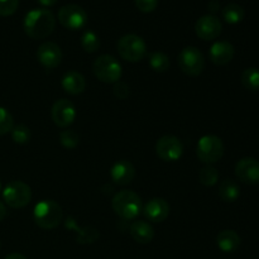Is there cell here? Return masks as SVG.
Returning <instances> with one entry per match:
<instances>
[{"label":"cell","instance_id":"9c48e42d","mask_svg":"<svg viewBox=\"0 0 259 259\" xmlns=\"http://www.w3.org/2000/svg\"><path fill=\"white\" fill-rule=\"evenodd\" d=\"M58 22L62 24V27L67 28V29H81L88 23V13L80 5H63L58 12Z\"/></svg>","mask_w":259,"mask_h":259},{"label":"cell","instance_id":"7402d4cb","mask_svg":"<svg viewBox=\"0 0 259 259\" xmlns=\"http://www.w3.org/2000/svg\"><path fill=\"white\" fill-rule=\"evenodd\" d=\"M223 19L228 23V24H238L242 22L245 17V12L243 7H240L237 3H230L227 4L222 10Z\"/></svg>","mask_w":259,"mask_h":259},{"label":"cell","instance_id":"cb8c5ba5","mask_svg":"<svg viewBox=\"0 0 259 259\" xmlns=\"http://www.w3.org/2000/svg\"><path fill=\"white\" fill-rule=\"evenodd\" d=\"M242 83L247 90L259 91V68H245L242 73Z\"/></svg>","mask_w":259,"mask_h":259},{"label":"cell","instance_id":"5bb4252c","mask_svg":"<svg viewBox=\"0 0 259 259\" xmlns=\"http://www.w3.org/2000/svg\"><path fill=\"white\" fill-rule=\"evenodd\" d=\"M37 58L40 65L47 70L56 68L62 61V52L58 45L53 42H45L38 47Z\"/></svg>","mask_w":259,"mask_h":259},{"label":"cell","instance_id":"ac0fdd59","mask_svg":"<svg viewBox=\"0 0 259 259\" xmlns=\"http://www.w3.org/2000/svg\"><path fill=\"white\" fill-rule=\"evenodd\" d=\"M129 233H131L132 238L139 244H148L153 240L154 237L153 227L143 220H137V222L132 223Z\"/></svg>","mask_w":259,"mask_h":259},{"label":"cell","instance_id":"8d00e7d4","mask_svg":"<svg viewBox=\"0 0 259 259\" xmlns=\"http://www.w3.org/2000/svg\"><path fill=\"white\" fill-rule=\"evenodd\" d=\"M0 189H2V185H0Z\"/></svg>","mask_w":259,"mask_h":259},{"label":"cell","instance_id":"4316f807","mask_svg":"<svg viewBox=\"0 0 259 259\" xmlns=\"http://www.w3.org/2000/svg\"><path fill=\"white\" fill-rule=\"evenodd\" d=\"M199 180L204 186H214L219 180V172L215 167L206 166L200 171Z\"/></svg>","mask_w":259,"mask_h":259},{"label":"cell","instance_id":"f1b7e54d","mask_svg":"<svg viewBox=\"0 0 259 259\" xmlns=\"http://www.w3.org/2000/svg\"><path fill=\"white\" fill-rule=\"evenodd\" d=\"M60 142L65 148H76L80 143V136L75 131H63L60 133Z\"/></svg>","mask_w":259,"mask_h":259},{"label":"cell","instance_id":"8992f818","mask_svg":"<svg viewBox=\"0 0 259 259\" xmlns=\"http://www.w3.org/2000/svg\"><path fill=\"white\" fill-rule=\"evenodd\" d=\"M118 52L123 60L128 62H138L147 53L146 42L137 34H126L119 39Z\"/></svg>","mask_w":259,"mask_h":259},{"label":"cell","instance_id":"e575fe53","mask_svg":"<svg viewBox=\"0 0 259 259\" xmlns=\"http://www.w3.org/2000/svg\"><path fill=\"white\" fill-rule=\"evenodd\" d=\"M4 259H27V258H25L23 254H20V253H10V254H8Z\"/></svg>","mask_w":259,"mask_h":259},{"label":"cell","instance_id":"d590c367","mask_svg":"<svg viewBox=\"0 0 259 259\" xmlns=\"http://www.w3.org/2000/svg\"><path fill=\"white\" fill-rule=\"evenodd\" d=\"M38 2H39L43 7H52V5H55L58 0H38Z\"/></svg>","mask_w":259,"mask_h":259},{"label":"cell","instance_id":"d6986e66","mask_svg":"<svg viewBox=\"0 0 259 259\" xmlns=\"http://www.w3.org/2000/svg\"><path fill=\"white\" fill-rule=\"evenodd\" d=\"M240 240L239 234L232 229H225L218 234L217 237V244L220 250L224 253H233L240 247Z\"/></svg>","mask_w":259,"mask_h":259},{"label":"cell","instance_id":"4dcf8cb0","mask_svg":"<svg viewBox=\"0 0 259 259\" xmlns=\"http://www.w3.org/2000/svg\"><path fill=\"white\" fill-rule=\"evenodd\" d=\"M19 0H0V15L9 17L13 15L18 9Z\"/></svg>","mask_w":259,"mask_h":259},{"label":"cell","instance_id":"1f68e13d","mask_svg":"<svg viewBox=\"0 0 259 259\" xmlns=\"http://www.w3.org/2000/svg\"><path fill=\"white\" fill-rule=\"evenodd\" d=\"M134 2H136V7L142 13H151L158 7V0H134Z\"/></svg>","mask_w":259,"mask_h":259},{"label":"cell","instance_id":"484cf974","mask_svg":"<svg viewBox=\"0 0 259 259\" xmlns=\"http://www.w3.org/2000/svg\"><path fill=\"white\" fill-rule=\"evenodd\" d=\"M81 46L83 50L89 53L96 52L100 47V40L99 37L93 32V30H86L81 37Z\"/></svg>","mask_w":259,"mask_h":259},{"label":"cell","instance_id":"5b68a950","mask_svg":"<svg viewBox=\"0 0 259 259\" xmlns=\"http://www.w3.org/2000/svg\"><path fill=\"white\" fill-rule=\"evenodd\" d=\"M179 66L185 75L196 77L201 75L205 68L204 55L196 47H185L179 55Z\"/></svg>","mask_w":259,"mask_h":259},{"label":"cell","instance_id":"e0dca14e","mask_svg":"<svg viewBox=\"0 0 259 259\" xmlns=\"http://www.w3.org/2000/svg\"><path fill=\"white\" fill-rule=\"evenodd\" d=\"M111 180L115 182L116 185H120V186H125L129 185L134 180L136 176V169L134 166L129 161H118L113 167H111L110 171Z\"/></svg>","mask_w":259,"mask_h":259},{"label":"cell","instance_id":"7a4b0ae2","mask_svg":"<svg viewBox=\"0 0 259 259\" xmlns=\"http://www.w3.org/2000/svg\"><path fill=\"white\" fill-rule=\"evenodd\" d=\"M35 224L42 229H55L61 224L63 218L62 209L53 200H43L34 206L33 211Z\"/></svg>","mask_w":259,"mask_h":259},{"label":"cell","instance_id":"f546056e","mask_svg":"<svg viewBox=\"0 0 259 259\" xmlns=\"http://www.w3.org/2000/svg\"><path fill=\"white\" fill-rule=\"evenodd\" d=\"M13 126H14V120H13L12 114L5 108L0 106V136L12 132Z\"/></svg>","mask_w":259,"mask_h":259},{"label":"cell","instance_id":"44dd1931","mask_svg":"<svg viewBox=\"0 0 259 259\" xmlns=\"http://www.w3.org/2000/svg\"><path fill=\"white\" fill-rule=\"evenodd\" d=\"M66 228H68L71 230H75L77 233V238L76 239H77V243H80V244H91V243L96 242V239L100 237L96 228L85 227L83 229H81V228L77 227V224H76V222L72 218H67V220H66Z\"/></svg>","mask_w":259,"mask_h":259},{"label":"cell","instance_id":"603a6c76","mask_svg":"<svg viewBox=\"0 0 259 259\" xmlns=\"http://www.w3.org/2000/svg\"><path fill=\"white\" fill-rule=\"evenodd\" d=\"M240 195V189L238 184L233 180H224L219 186V196L225 202L237 201Z\"/></svg>","mask_w":259,"mask_h":259},{"label":"cell","instance_id":"4fadbf2b","mask_svg":"<svg viewBox=\"0 0 259 259\" xmlns=\"http://www.w3.org/2000/svg\"><path fill=\"white\" fill-rule=\"evenodd\" d=\"M235 175L247 185H259V161L252 157H245L238 161Z\"/></svg>","mask_w":259,"mask_h":259},{"label":"cell","instance_id":"9a60e30c","mask_svg":"<svg viewBox=\"0 0 259 259\" xmlns=\"http://www.w3.org/2000/svg\"><path fill=\"white\" fill-rule=\"evenodd\" d=\"M144 217L152 223H162L168 218L169 205L164 199H152L144 206Z\"/></svg>","mask_w":259,"mask_h":259},{"label":"cell","instance_id":"3957f363","mask_svg":"<svg viewBox=\"0 0 259 259\" xmlns=\"http://www.w3.org/2000/svg\"><path fill=\"white\" fill-rule=\"evenodd\" d=\"M111 206L116 215L124 220L136 219L142 210V200L134 191L123 190L113 197Z\"/></svg>","mask_w":259,"mask_h":259},{"label":"cell","instance_id":"52a82bcc","mask_svg":"<svg viewBox=\"0 0 259 259\" xmlns=\"http://www.w3.org/2000/svg\"><path fill=\"white\" fill-rule=\"evenodd\" d=\"M196 154L204 163H215L224 156V143L217 136H204L197 143Z\"/></svg>","mask_w":259,"mask_h":259},{"label":"cell","instance_id":"8fae6325","mask_svg":"<svg viewBox=\"0 0 259 259\" xmlns=\"http://www.w3.org/2000/svg\"><path fill=\"white\" fill-rule=\"evenodd\" d=\"M53 123L60 128H67L76 118L75 105L67 99H60L56 101L51 110Z\"/></svg>","mask_w":259,"mask_h":259},{"label":"cell","instance_id":"836d02e7","mask_svg":"<svg viewBox=\"0 0 259 259\" xmlns=\"http://www.w3.org/2000/svg\"><path fill=\"white\" fill-rule=\"evenodd\" d=\"M5 217H7V207L0 201V222H3L5 219Z\"/></svg>","mask_w":259,"mask_h":259},{"label":"cell","instance_id":"d6a6232c","mask_svg":"<svg viewBox=\"0 0 259 259\" xmlns=\"http://www.w3.org/2000/svg\"><path fill=\"white\" fill-rule=\"evenodd\" d=\"M129 94H131V89H129L128 83L123 82V81L115 82V85H114V95H115L116 98L124 100V99L128 98Z\"/></svg>","mask_w":259,"mask_h":259},{"label":"cell","instance_id":"6da1fadb","mask_svg":"<svg viewBox=\"0 0 259 259\" xmlns=\"http://www.w3.org/2000/svg\"><path fill=\"white\" fill-rule=\"evenodd\" d=\"M56 18L48 9H33L27 13L23 22L25 34L32 39H43L53 32Z\"/></svg>","mask_w":259,"mask_h":259},{"label":"cell","instance_id":"2e32d148","mask_svg":"<svg viewBox=\"0 0 259 259\" xmlns=\"http://www.w3.org/2000/svg\"><path fill=\"white\" fill-rule=\"evenodd\" d=\"M234 46L228 40H220V42H215L210 48V60L214 65L224 66L228 65L230 61L234 57Z\"/></svg>","mask_w":259,"mask_h":259},{"label":"cell","instance_id":"83f0119b","mask_svg":"<svg viewBox=\"0 0 259 259\" xmlns=\"http://www.w3.org/2000/svg\"><path fill=\"white\" fill-rule=\"evenodd\" d=\"M12 138L15 143L25 144L30 141V129L28 126L19 124L17 126H13Z\"/></svg>","mask_w":259,"mask_h":259},{"label":"cell","instance_id":"d4e9b609","mask_svg":"<svg viewBox=\"0 0 259 259\" xmlns=\"http://www.w3.org/2000/svg\"><path fill=\"white\" fill-rule=\"evenodd\" d=\"M169 65H171V62H169V58L166 53L157 51V52H152L149 55V66L156 72H166L169 68Z\"/></svg>","mask_w":259,"mask_h":259},{"label":"cell","instance_id":"ffe728a7","mask_svg":"<svg viewBox=\"0 0 259 259\" xmlns=\"http://www.w3.org/2000/svg\"><path fill=\"white\" fill-rule=\"evenodd\" d=\"M62 88L70 95H78L86 88L85 77L77 71H70L62 78Z\"/></svg>","mask_w":259,"mask_h":259},{"label":"cell","instance_id":"7c38bea8","mask_svg":"<svg viewBox=\"0 0 259 259\" xmlns=\"http://www.w3.org/2000/svg\"><path fill=\"white\" fill-rule=\"evenodd\" d=\"M223 30L222 22L218 17L212 14L202 15L199 18L195 24V32L197 37L201 38L202 40H212L217 39Z\"/></svg>","mask_w":259,"mask_h":259},{"label":"cell","instance_id":"30bf717a","mask_svg":"<svg viewBox=\"0 0 259 259\" xmlns=\"http://www.w3.org/2000/svg\"><path fill=\"white\" fill-rule=\"evenodd\" d=\"M156 153L162 161L176 162L184 153V144L177 137L163 136L157 141Z\"/></svg>","mask_w":259,"mask_h":259},{"label":"cell","instance_id":"277c9868","mask_svg":"<svg viewBox=\"0 0 259 259\" xmlns=\"http://www.w3.org/2000/svg\"><path fill=\"white\" fill-rule=\"evenodd\" d=\"M93 72L101 82L115 83L120 81L121 65L113 56L101 55L94 62Z\"/></svg>","mask_w":259,"mask_h":259},{"label":"cell","instance_id":"ba28073f","mask_svg":"<svg viewBox=\"0 0 259 259\" xmlns=\"http://www.w3.org/2000/svg\"><path fill=\"white\" fill-rule=\"evenodd\" d=\"M3 199L8 206L13 209H22L32 200V190L22 181H12L5 186Z\"/></svg>","mask_w":259,"mask_h":259}]
</instances>
